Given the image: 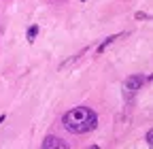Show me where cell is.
<instances>
[{
  "instance_id": "1",
  "label": "cell",
  "mask_w": 153,
  "mask_h": 149,
  "mask_svg": "<svg viewBox=\"0 0 153 149\" xmlns=\"http://www.w3.org/2000/svg\"><path fill=\"white\" fill-rule=\"evenodd\" d=\"M62 124L72 134H85V132H91V130L98 126V115H96V111H91L89 107H76V109L68 111L64 115Z\"/></svg>"
},
{
  "instance_id": "2",
  "label": "cell",
  "mask_w": 153,
  "mask_h": 149,
  "mask_svg": "<svg viewBox=\"0 0 153 149\" xmlns=\"http://www.w3.org/2000/svg\"><path fill=\"white\" fill-rule=\"evenodd\" d=\"M147 79H149V77H143V74H130V77L123 81V94H126L128 98H132V96L145 85Z\"/></svg>"
},
{
  "instance_id": "3",
  "label": "cell",
  "mask_w": 153,
  "mask_h": 149,
  "mask_svg": "<svg viewBox=\"0 0 153 149\" xmlns=\"http://www.w3.org/2000/svg\"><path fill=\"white\" fill-rule=\"evenodd\" d=\"M43 149H68V143H64L57 136H47L43 141Z\"/></svg>"
},
{
  "instance_id": "4",
  "label": "cell",
  "mask_w": 153,
  "mask_h": 149,
  "mask_svg": "<svg viewBox=\"0 0 153 149\" xmlns=\"http://www.w3.org/2000/svg\"><path fill=\"white\" fill-rule=\"evenodd\" d=\"M126 34H128V32H119V34H113V36H108V39H104V41H102V43L98 45L96 53H98V55H100V53H104V49H106L108 45H113V43L117 41V39H121V36H126Z\"/></svg>"
},
{
  "instance_id": "5",
  "label": "cell",
  "mask_w": 153,
  "mask_h": 149,
  "mask_svg": "<svg viewBox=\"0 0 153 149\" xmlns=\"http://www.w3.org/2000/svg\"><path fill=\"white\" fill-rule=\"evenodd\" d=\"M36 34H38V26H30V28H28V41H30V43H34Z\"/></svg>"
},
{
  "instance_id": "6",
  "label": "cell",
  "mask_w": 153,
  "mask_h": 149,
  "mask_svg": "<svg viewBox=\"0 0 153 149\" xmlns=\"http://www.w3.org/2000/svg\"><path fill=\"white\" fill-rule=\"evenodd\" d=\"M145 139H147V145H149V147H153V132H151V130L147 132V136H145Z\"/></svg>"
},
{
  "instance_id": "7",
  "label": "cell",
  "mask_w": 153,
  "mask_h": 149,
  "mask_svg": "<svg viewBox=\"0 0 153 149\" xmlns=\"http://www.w3.org/2000/svg\"><path fill=\"white\" fill-rule=\"evenodd\" d=\"M147 17H149L147 13H136V19H147Z\"/></svg>"
},
{
  "instance_id": "8",
  "label": "cell",
  "mask_w": 153,
  "mask_h": 149,
  "mask_svg": "<svg viewBox=\"0 0 153 149\" xmlns=\"http://www.w3.org/2000/svg\"><path fill=\"white\" fill-rule=\"evenodd\" d=\"M51 2H57V4H62V2H66V0H51Z\"/></svg>"
},
{
  "instance_id": "9",
  "label": "cell",
  "mask_w": 153,
  "mask_h": 149,
  "mask_svg": "<svg viewBox=\"0 0 153 149\" xmlns=\"http://www.w3.org/2000/svg\"><path fill=\"white\" fill-rule=\"evenodd\" d=\"M2 121H4V115H0V124H2Z\"/></svg>"
},
{
  "instance_id": "10",
  "label": "cell",
  "mask_w": 153,
  "mask_h": 149,
  "mask_svg": "<svg viewBox=\"0 0 153 149\" xmlns=\"http://www.w3.org/2000/svg\"><path fill=\"white\" fill-rule=\"evenodd\" d=\"M81 2H85V0H81Z\"/></svg>"
}]
</instances>
